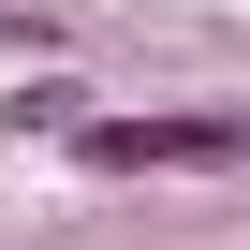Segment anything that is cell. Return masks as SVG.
Here are the masks:
<instances>
[{
	"mask_svg": "<svg viewBox=\"0 0 250 250\" xmlns=\"http://www.w3.org/2000/svg\"><path fill=\"white\" fill-rule=\"evenodd\" d=\"M0 118H15V133H74V118H88V88H74V74H30Z\"/></svg>",
	"mask_w": 250,
	"mask_h": 250,
	"instance_id": "cell-2",
	"label": "cell"
},
{
	"mask_svg": "<svg viewBox=\"0 0 250 250\" xmlns=\"http://www.w3.org/2000/svg\"><path fill=\"white\" fill-rule=\"evenodd\" d=\"M88 177H235L250 162V103H147V118H74L59 133Z\"/></svg>",
	"mask_w": 250,
	"mask_h": 250,
	"instance_id": "cell-1",
	"label": "cell"
}]
</instances>
